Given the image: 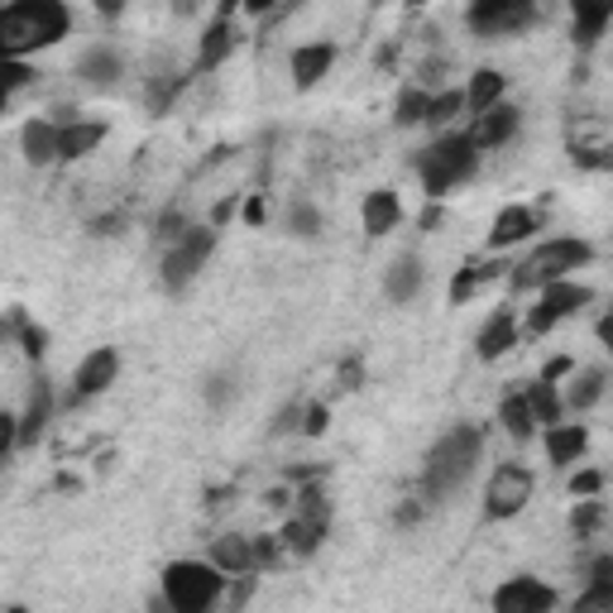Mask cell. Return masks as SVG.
<instances>
[{"mask_svg": "<svg viewBox=\"0 0 613 613\" xmlns=\"http://www.w3.org/2000/svg\"><path fill=\"white\" fill-rule=\"evenodd\" d=\"M72 15L58 0H15L0 10V54L5 58H30L38 48H54L68 38Z\"/></svg>", "mask_w": 613, "mask_h": 613, "instance_id": "cell-1", "label": "cell"}, {"mask_svg": "<svg viewBox=\"0 0 613 613\" xmlns=\"http://www.w3.org/2000/svg\"><path fill=\"white\" fill-rule=\"evenodd\" d=\"M479 446H485V432H479V427H469V422L451 427V432L432 446L427 465H422L427 499H446V493L461 489L465 479L475 475V465H479Z\"/></svg>", "mask_w": 613, "mask_h": 613, "instance_id": "cell-2", "label": "cell"}, {"mask_svg": "<svg viewBox=\"0 0 613 613\" xmlns=\"http://www.w3.org/2000/svg\"><path fill=\"white\" fill-rule=\"evenodd\" d=\"M475 163H479V149L469 145V135L465 129H451V135H441L436 145H427L417 154V178H422L427 197L441 202L451 188H461L475 173Z\"/></svg>", "mask_w": 613, "mask_h": 613, "instance_id": "cell-3", "label": "cell"}, {"mask_svg": "<svg viewBox=\"0 0 613 613\" xmlns=\"http://www.w3.org/2000/svg\"><path fill=\"white\" fill-rule=\"evenodd\" d=\"M590 245L584 240H570V235H560V240H542L537 250H532L523 264H513V288L518 293H542L552 288V283H566L570 273H576L580 264H590Z\"/></svg>", "mask_w": 613, "mask_h": 613, "instance_id": "cell-4", "label": "cell"}, {"mask_svg": "<svg viewBox=\"0 0 613 613\" xmlns=\"http://www.w3.org/2000/svg\"><path fill=\"white\" fill-rule=\"evenodd\" d=\"M226 594V576L212 560H173L163 570V604L173 613H212Z\"/></svg>", "mask_w": 613, "mask_h": 613, "instance_id": "cell-5", "label": "cell"}, {"mask_svg": "<svg viewBox=\"0 0 613 613\" xmlns=\"http://www.w3.org/2000/svg\"><path fill=\"white\" fill-rule=\"evenodd\" d=\"M532 493H537V475H532L527 465L508 461V465L493 469L489 485H485V513L499 518V523L503 518H518L532 503Z\"/></svg>", "mask_w": 613, "mask_h": 613, "instance_id": "cell-6", "label": "cell"}, {"mask_svg": "<svg viewBox=\"0 0 613 613\" xmlns=\"http://www.w3.org/2000/svg\"><path fill=\"white\" fill-rule=\"evenodd\" d=\"M216 250V230L212 226H192L188 240H178L173 250L163 254V288L168 293H182L192 279L206 269V259Z\"/></svg>", "mask_w": 613, "mask_h": 613, "instance_id": "cell-7", "label": "cell"}, {"mask_svg": "<svg viewBox=\"0 0 613 613\" xmlns=\"http://www.w3.org/2000/svg\"><path fill=\"white\" fill-rule=\"evenodd\" d=\"M537 20V5L527 0H479V5L465 10V24L479 38H508V34H523L527 24Z\"/></svg>", "mask_w": 613, "mask_h": 613, "instance_id": "cell-8", "label": "cell"}, {"mask_svg": "<svg viewBox=\"0 0 613 613\" xmlns=\"http://www.w3.org/2000/svg\"><path fill=\"white\" fill-rule=\"evenodd\" d=\"M590 288L584 283H576V279H566V283H552V288H542L537 293V307L527 311V321H523V331L527 336H546L556 321H566V317H576V311L590 303Z\"/></svg>", "mask_w": 613, "mask_h": 613, "instance_id": "cell-9", "label": "cell"}, {"mask_svg": "<svg viewBox=\"0 0 613 613\" xmlns=\"http://www.w3.org/2000/svg\"><path fill=\"white\" fill-rule=\"evenodd\" d=\"M556 590L537 576H513L493 590V613H552Z\"/></svg>", "mask_w": 613, "mask_h": 613, "instance_id": "cell-10", "label": "cell"}, {"mask_svg": "<svg viewBox=\"0 0 613 613\" xmlns=\"http://www.w3.org/2000/svg\"><path fill=\"white\" fill-rule=\"evenodd\" d=\"M115 374H121V355H115L111 345L91 350V355L77 364V374H72V402H87V398L106 394V388L115 384Z\"/></svg>", "mask_w": 613, "mask_h": 613, "instance_id": "cell-11", "label": "cell"}, {"mask_svg": "<svg viewBox=\"0 0 613 613\" xmlns=\"http://www.w3.org/2000/svg\"><path fill=\"white\" fill-rule=\"evenodd\" d=\"M518 121H523V111H518V106H508V101H503V106H493L489 115H479V121L469 125L465 135H469V145H475L479 154H485V149L508 145V139L518 135Z\"/></svg>", "mask_w": 613, "mask_h": 613, "instance_id": "cell-12", "label": "cell"}, {"mask_svg": "<svg viewBox=\"0 0 613 613\" xmlns=\"http://www.w3.org/2000/svg\"><path fill=\"white\" fill-rule=\"evenodd\" d=\"M235 5H220L216 10V24L202 34V44H197V68L202 72H212V68H220L230 54H235Z\"/></svg>", "mask_w": 613, "mask_h": 613, "instance_id": "cell-13", "label": "cell"}, {"mask_svg": "<svg viewBox=\"0 0 613 613\" xmlns=\"http://www.w3.org/2000/svg\"><path fill=\"white\" fill-rule=\"evenodd\" d=\"M532 230H537V212H532V206H503V212L493 216V230H489V250H493V254L513 250V245H523Z\"/></svg>", "mask_w": 613, "mask_h": 613, "instance_id": "cell-14", "label": "cell"}, {"mask_svg": "<svg viewBox=\"0 0 613 613\" xmlns=\"http://www.w3.org/2000/svg\"><path fill=\"white\" fill-rule=\"evenodd\" d=\"M513 345H518V317H513L508 307H499V311H493V317L485 321V331H479L475 355L485 360V364H493V360H503Z\"/></svg>", "mask_w": 613, "mask_h": 613, "instance_id": "cell-15", "label": "cell"}, {"mask_svg": "<svg viewBox=\"0 0 613 613\" xmlns=\"http://www.w3.org/2000/svg\"><path fill=\"white\" fill-rule=\"evenodd\" d=\"M212 566L220 570L226 580H235V576H254L259 570V556H254V542L250 537H216V546H212Z\"/></svg>", "mask_w": 613, "mask_h": 613, "instance_id": "cell-16", "label": "cell"}, {"mask_svg": "<svg viewBox=\"0 0 613 613\" xmlns=\"http://www.w3.org/2000/svg\"><path fill=\"white\" fill-rule=\"evenodd\" d=\"M101 139H106V125L101 121H68V125H58V154L68 163H77V159H87V154H97L101 149Z\"/></svg>", "mask_w": 613, "mask_h": 613, "instance_id": "cell-17", "label": "cell"}, {"mask_svg": "<svg viewBox=\"0 0 613 613\" xmlns=\"http://www.w3.org/2000/svg\"><path fill=\"white\" fill-rule=\"evenodd\" d=\"M503 91H508V77L499 68H479L465 87V111L479 121V115H489L493 106H503Z\"/></svg>", "mask_w": 613, "mask_h": 613, "instance_id": "cell-18", "label": "cell"}, {"mask_svg": "<svg viewBox=\"0 0 613 613\" xmlns=\"http://www.w3.org/2000/svg\"><path fill=\"white\" fill-rule=\"evenodd\" d=\"M20 154L34 168L58 163L63 159V154H58V121H30V125H24L20 129Z\"/></svg>", "mask_w": 613, "mask_h": 613, "instance_id": "cell-19", "label": "cell"}, {"mask_svg": "<svg viewBox=\"0 0 613 613\" xmlns=\"http://www.w3.org/2000/svg\"><path fill=\"white\" fill-rule=\"evenodd\" d=\"M584 446H590V432H584V422H560V427H546V455H552V465H576Z\"/></svg>", "mask_w": 613, "mask_h": 613, "instance_id": "cell-20", "label": "cell"}, {"mask_svg": "<svg viewBox=\"0 0 613 613\" xmlns=\"http://www.w3.org/2000/svg\"><path fill=\"white\" fill-rule=\"evenodd\" d=\"M336 63V44H303L293 48V87H317L326 72H331Z\"/></svg>", "mask_w": 613, "mask_h": 613, "instance_id": "cell-21", "label": "cell"}, {"mask_svg": "<svg viewBox=\"0 0 613 613\" xmlns=\"http://www.w3.org/2000/svg\"><path fill=\"white\" fill-rule=\"evenodd\" d=\"M402 220V202H398V192H388V188H379V192H370L364 197V235H388Z\"/></svg>", "mask_w": 613, "mask_h": 613, "instance_id": "cell-22", "label": "cell"}, {"mask_svg": "<svg viewBox=\"0 0 613 613\" xmlns=\"http://www.w3.org/2000/svg\"><path fill=\"white\" fill-rule=\"evenodd\" d=\"M503 273H513V264H503V259H485V264H469V269H461L451 279V303H469L485 283H493V279H503Z\"/></svg>", "mask_w": 613, "mask_h": 613, "instance_id": "cell-23", "label": "cell"}, {"mask_svg": "<svg viewBox=\"0 0 613 613\" xmlns=\"http://www.w3.org/2000/svg\"><path fill=\"white\" fill-rule=\"evenodd\" d=\"M422 279H427V269H422V259H412V254H402L394 269L384 273V293L394 297V303H412L417 293H422Z\"/></svg>", "mask_w": 613, "mask_h": 613, "instance_id": "cell-24", "label": "cell"}, {"mask_svg": "<svg viewBox=\"0 0 613 613\" xmlns=\"http://www.w3.org/2000/svg\"><path fill=\"white\" fill-rule=\"evenodd\" d=\"M121 72H125V63H121V54L115 48H87L82 54V63H77V77H87L91 87H111V82H121Z\"/></svg>", "mask_w": 613, "mask_h": 613, "instance_id": "cell-25", "label": "cell"}, {"mask_svg": "<svg viewBox=\"0 0 613 613\" xmlns=\"http://www.w3.org/2000/svg\"><path fill=\"white\" fill-rule=\"evenodd\" d=\"M499 422H503V432L513 441H532V436H537V412H532L527 394H508L499 402Z\"/></svg>", "mask_w": 613, "mask_h": 613, "instance_id": "cell-26", "label": "cell"}, {"mask_svg": "<svg viewBox=\"0 0 613 613\" xmlns=\"http://www.w3.org/2000/svg\"><path fill=\"white\" fill-rule=\"evenodd\" d=\"M279 537L288 542V552L311 556V552L321 546V537H326V518H307V513H297V518H288V527H283Z\"/></svg>", "mask_w": 613, "mask_h": 613, "instance_id": "cell-27", "label": "cell"}, {"mask_svg": "<svg viewBox=\"0 0 613 613\" xmlns=\"http://www.w3.org/2000/svg\"><path fill=\"white\" fill-rule=\"evenodd\" d=\"M560 398H566V412L594 408V402L604 398V370H584V374H576V379H570V388H566Z\"/></svg>", "mask_w": 613, "mask_h": 613, "instance_id": "cell-28", "label": "cell"}, {"mask_svg": "<svg viewBox=\"0 0 613 613\" xmlns=\"http://www.w3.org/2000/svg\"><path fill=\"white\" fill-rule=\"evenodd\" d=\"M527 402H532V412H537V427H560V417H566V398H560V388L546 379L527 388Z\"/></svg>", "mask_w": 613, "mask_h": 613, "instance_id": "cell-29", "label": "cell"}, {"mask_svg": "<svg viewBox=\"0 0 613 613\" xmlns=\"http://www.w3.org/2000/svg\"><path fill=\"white\" fill-rule=\"evenodd\" d=\"M48 412H54V398H48V384H44V379H34V388H30V408H24V417H20V441H34L38 432H44Z\"/></svg>", "mask_w": 613, "mask_h": 613, "instance_id": "cell-30", "label": "cell"}, {"mask_svg": "<svg viewBox=\"0 0 613 613\" xmlns=\"http://www.w3.org/2000/svg\"><path fill=\"white\" fill-rule=\"evenodd\" d=\"M427 115H432V91H427V87H408V91H402L394 121L398 125H427Z\"/></svg>", "mask_w": 613, "mask_h": 613, "instance_id": "cell-31", "label": "cell"}, {"mask_svg": "<svg viewBox=\"0 0 613 613\" xmlns=\"http://www.w3.org/2000/svg\"><path fill=\"white\" fill-rule=\"evenodd\" d=\"M613 20V5H576V38L580 48H590L599 34H604V24Z\"/></svg>", "mask_w": 613, "mask_h": 613, "instance_id": "cell-32", "label": "cell"}, {"mask_svg": "<svg viewBox=\"0 0 613 613\" xmlns=\"http://www.w3.org/2000/svg\"><path fill=\"white\" fill-rule=\"evenodd\" d=\"M570 613H613V584H584V590L570 599Z\"/></svg>", "mask_w": 613, "mask_h": 613, "instance_id": "cell-33", "label": "cell"}, {"mask_svg": "<svg viewBox=\"0 0 613 613\" xmlns=\"http://www.w3.org/2000/svg\"><path fill=\"white\" fill-rule=\"evenodd\" d=\"M604 518H609V508L599 499H580L576 513H570V532H576V537H594V527L604 523Z\"/></svg>", "mask_w": 613, "mask_h": 613, "instance_id": "cell-34", "label": "cell"}, {"mask_svg": "<svg viewBox=\"0 0 613 613\" xmlns=\"http://www.w3.org/2000/svg\"><path fill=\"white\" fill-rule=\"evenodd\" d=\"M465 111V91H436V97H432V115H427V125H451L455 121V115H461Z\"/></svg>", "mask_w": 613, "mask_h": 613, "instance_id": "cell-35", "label": "cell"}, {"mask_svg": "<svg viewBox=\"0 0 613 613\" xmlns=\"http://www.w3.org/2000/svg\"><path fill=\"white\" fill-rule=\"evenodd\" d=\"M288 230L293 235H317L321 230V212L311 202H297L293 212H288Z\"/></svg>", "mask_w": 613, "mask_h": 613, "instance_id": "cell-36", "label": "cell"}, {"mask_svg": "<svg viewBox=\"0 0 613 613\" xmlns=\"http://www.w3.org/2000/svg\"><path fill=\"white\" fill-rule=\"evenodd\" d=\"M30 82H34V68H30V63H24V58H5V101L15 97L20 87H30Z\"/></svg>", "mask_w": 613, "mask_h": 613, "instance_id": "cell-37", "label": "cell"}, {"mask_svg": "<svg viewBox=\"0 0 613 613\" xmlns=\"http://www.w3.org/2000/svg\"><path fill=\"white\" fill-rule=\"evenodd\" d=\"M599 489H604V475H599V469H576V475H570V493H576V499H594Z\"/></svg>", "mask_w": 613, "mask_h": 613, "instance_id": "cell-38", "label": "cell"}, {"mask_svg": "<svg viewBox=\"0 0 613 613\" xmlns=\"http://www.w3.org/2000/svg\"><path fill=\"white\" fill-rule=\"evenodd\" d=\"M15 331H20V350H24V355H30V360H38V355H44V331H38V326H30V321H24V317H15Z\"/></svg>", "mask_w": 613, "mask_h": 613, "instance_id": "cell-39", "label": "cell"}, {"mask_svg": "<svg viewBox=\"0 0 613 613\" xmlns=\"http://www.w3.org/2000/svg\"><path fill=\"white\" fill-rule=\"evenodd\" d=\"M576 163H580V168H613V145H599V149H576Z\"/></svg>", "mask_w": 613, "mask_h": 613, "instance_id": "cell-40", "label": "cell"}, {"mask_svg": "<svg viewBox=\"0 0 613 613\" xmlns=\"http://www.w3.org/2000/svg\"><path fill=\"white\" fill-rule=\"evenodd\" d=\"M303 432L307 436H321L326 432V408H321V402H311V408L303 412Z\"/></svg>", "mask_w": 613, "mask_h": 613, "instance_id": "cell-41", "label": "cell"}, {"mask_svg": "<svg viewBox=\"0 0 613 613\" xmlns=\"http://www.w3.org/2000/svg\"><path fill=\"white\" fill-rule=\"evenodd\" d=\"M240 216L250 220V226H264V220H269V202L264 197H250V202L240 206Z\"/></svg>", "mask_w": 613, "mask_h": 613, "instance_id": "cell-42", "label": "cell"}, {"mask_svg": "<svg viewBox=\"0 0 613 613\" xmlns=\"http://www.w3.org/2000/svg\"><path fill=\"white\" fill-rule=\"evenodd\" d=\"M235 212H240V202H235V197H220V202L212 206V230L226 226V220H235Z\"/></svg>", "mask_w": 613, "mask_h": 613, "instance_id": "cell-43", "label": "cell"}, {"mask_svg": "<svg viewBox=\"0 0 613 613\" xmlns=\"http://www.w3.org/2000/svg\"><path fill=\"white\" fill-rule=\"evenodd\" d=\"M570 370H576V364H570L566 355H556V360H552V364H546V370H542V379H546V384H556L560 374H570Z\"/></svg>", "mask_w": 613, "mask_h": 613, "instance_id": "cell-44", "label": "cell"}, {"mask_svg": "<svg viewBox=\"0 0 613 613\" xmlns=\"http://www.w3.org/2000/svg\"><path fill=\"white\" fill-rule=\"evenodd\" d=\"M226 394H235V384L226 379V374H216L212 388H206V398H212V402H226Z\"/></svg>", "mask_w": 613, "mask_h": 613, "instance_id": "cell-45", "label": "cell"}, {"mask_svg": "<svg viewBox=\"0 0 613 613\" xmlns=\"http://www.w3.org/2000/svg\"><path fill=\"white\" fill-rule=\"evenodd\" d=\"M594 331H599V345H604L609 355H613V311H604V317H599Z\"/></svg>", "mask_w": 613, "mask_h": 613, "instance_id": "cell-46", "label": "cell"}, {"mask_svg": "<svg viewBox=\"0 0 613 613\" xmlns=\"http://www.w3.org/2000/svg\"><path fill=\"white\" fill-rule=\"evenodd\" d=\"M10 613H30V609H20V604H15V609H10Z\"/></svg>", "mask_w": 613, "mask_h": 613, "instance_id": "cell-47", "label": "cell"}]
</instances>
